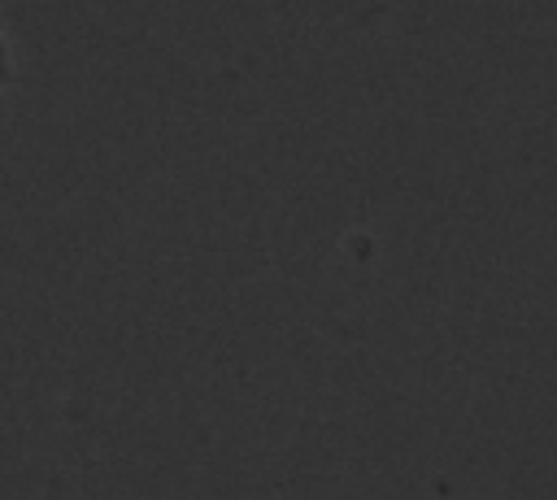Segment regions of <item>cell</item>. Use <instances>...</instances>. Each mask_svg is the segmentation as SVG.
Wrapping results in <instances>:
<instances>
[{
	"instance_id": "cell-1",
	"label": "cell",
	"mask_w": 557,
	"mask_h": 500,
	"mask_svg": "<svg viewBox=\"0 0 557 500\" xmlns=\"http://www.w3.org/2000/svg\"><path fill=\"white\" fill-rule=\"evenodd\" d=\"M13 78H17V57H13V43H9L4 35H0V100L9 96Z\"/></svg>"
}]
</instances>
